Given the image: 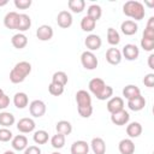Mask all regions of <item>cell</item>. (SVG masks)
Instances as JSON below:
<instances>
[{
	"mask_svg": "<svg viewBox=\"0 0 154 154\" xmlns=\"http://www.w3.org/2000/svg\"><path fill=\"white\" fill-rule=\"evenodd\" d=\"M148 66H149V69L154 70V54H150L148 57Z\"/></svg>",
	"mask_w": 154,
	"mask_h": 154,
	"instance_id": "cell-45",
	"label": "cell"
},
{
	"mask_svg": "<svg viewBox=\"0 0 154 154\" xmlns=\"http://www.w3.org/2000/svg\"><path fill=\"white\" fill-rule=\"evenodd\" d=\"M146 28H149V29H154V17H149L148 19V23H147V26Z\"/></svg>",
	"mask_w": 154,
	"mask_h": 154,
	"instance_id": "cell-46",
	"label": "cell"
},
{
	"mask_svg": "<svg viewBox=\"0 0 154 154\" xmlns=\"http://www.w3.org/2000/svg\"><path fill=\"white\" fill-rule=\"evenodd\" d=\"M112 96H113V88H112L111 85H107V84H106L105 89L101 91V94H100L96 99H97V100H100V101H105V100L111 99Z\"/></svg>",
	"mask_w": 154,
	"mask_h": 154,
	"instance_id": "cell-37",
	"label": "cell"
},
{
	"mask_svg": "<svg viewBox=\"0 0 154 154\" xmlns=\"http://www.w3.org/2000/svg\"><path fill=\"white\" fill-rule=\"evenodd\" d=\"M89 143L83 141V140H78L75 141L71 144V154H88L89 153Z\"/></svg>",
	"mask_w": 154,
	"mask_h": 154,
	"instance_id": "cell-17",
	"label": "cell"
},
{
	"mask_svg": "<svg viewBox=\"0 0 154 154\" xmlns=\"http://www.w3.org/2000/svg\"><path fill=\"white\" fill-rule=\"evenodd\" d=\"M120 30L124 35L126 36H132L137 32L138 30V25L135 20H131V19H128V20H124L122 24H120Z\"/></svg>",
	"mask_w": 154,
	"mask_h": 154,
	"instance_id": "cell-16",
	"label": "cell"
},
{
	"mask_svg": "<svg viewBox=\"0 0 154 154\" xmlns=\"http://www.w3.org/2000/svg\"><path fill=\"white\" fill-rule=\"evenodd\" d=\"M123 57H122V52L116 48V47H111L106 51V60L108 64L111 65H118L120 64Z\"/></svg>",
	"mask_w": 154,
	"mask_h": 154,
	"instance_id": "cell-15",
	"label": "cell"
},
{
	"mask_svg": "<svg viewBox=\"0 0 154 154\" xmlns=\"http://www.w3.org/2000/svg\"><path fill=\"white\" fill-rule=\"evenodd\" d=\"M16 118L11 112H1L0 113V125L2 128H10L14 124Z\"/></svg>",
	"mask_w": 154,
	"mask_h": 154,
	"instance_id": "cell-28",
	"label": "cell"
},
{
	"mask_svg": "<svg viewBox=\"0 0 154 154\" xmlns=\"http://www.w3.org/2000/svg\"><path fill=\"white\" fill-rule=\"evenodd\" d=\"M72 22H73V18H72V14L66 11V10H63L58 13L57 16V23L60 28L63 29H67L72 25Z\"/></svg>",
	"mask_w": 154,
	"mask_h": 154,
	"instance_id": "cell-11",
	"label": "cell"
},
{
	"mask_svg": "<svg viewBox=\"0 0 154 154\" xmlns=\"http://www.w3.org/2000/svg\"><path fill=\"white\" fill-rule=\"evenodd\" d=\"M120 52H122V57H124V58H125L126 60H129V61L136 60V59L138 58V55H140V49H138V47H137L136 45H134V43H128V45H125Z\"/></svg>",
	"mask_w": 154,
	"mask_h": 154,
	"instance_id": "cell-6",
	"label": "cell"
},
{
	"mask_svg": "<svg viewBox=\"0 0 154 154\" xmlns=\"http://www.w3.org/2000/svg\"><path fill=\"white\" fill-rule=\"evenodd\" d=\"M18 23H19V13H17L16 11L7 12L6 16L4 17V25L10 30H17Z\"/></svg>",
	"mask_w": 154,
	"mask_h": 154,
	"instance_id": "cell-10",
	"label": "cell"
},
{
	"mask_svg": "<svg viewBox=\"0 0 154 154\" xmlns=\"http://www.w3.org/2000/svg\"><path fill=\"white\" fill-rule=\"evenodd\" d=\"M87 16L90 17V18H93L95 22H97V20L101 18V16H102V8H101V6H99V5H96V4L90 5V6L88 7Z\"/></svg>",
	"mask_w": 154,
	"mask_h": 154,
	"instance_id": "cell-29",
	"label": "cell"
},
{
	"mask_svg": "<svg viewBox=\"0 0 154 154\" xmlns=\"http://www.w3.org/2000/svg\"><path fill=\"white\" fill-rule=\"evenodd\" d=\"M11 43H12V46H13L14 48L22 49V48H24V47L28 45V37H26L23 32H17V34H14V35L12 36Z\"/></svg>",
	"mask_w": 154,
	"mask_h": 154,
	"instance_id": "cell-24",
	"label": "cell"
},
{
	"mask_svg": "<svg viewBox=\"0 0 154 154\" xmlns=\"http://www.w3.org/2000/svg\"><path fill=\"white\" fill-rule=\"evenodd\" d=\"M13 138V134L8 128H0V142H10Z\"/></svg>",
	"mask_w": 154,
	"mask_h": 154,
	"instance_id": "cell-38",
	"label": "cell"
},
{
	"mask_svg": "<svg viewBox=\"0 0 154 154\" xmlns=\"http://www.w3.org/2000/svg\"><path fill=\"white\" fill-rule=\"evenodd\" d=\"M142 125L138 122H131L126 125V134L129 138H136L142 134Z\"/></svg>",
	"mask_w": 154,
	"mask_h": 154,
	"instance_id": "cell-22",
	"label": "cell"
},
{
	"mask_svg": "<svg viewBox=\"0 0 154 154\" xmlns=\"http://www.w3.org/2000/svg\"><path fill=\"white\" fill-rule=\"evenodd\" d=\"M142 37H143V38H150V40H154V29L146 28L144 31H143Z\"/></svg>",
	"mask_w": 154,
	"mask_h": 154,
	"instance_id": "cell-44",
	"label": "cell"
},
{
	"mask_svg": "<svg viewBox=\"0 0 154 154\" xmlns=\"http://www.w3.org/2000/svg\"><path fill=\"white\" fill-rule=\"evenodd\" d=\"M51 154H61V153H59V152H53V153H51Z\"/></svg>",
	"mask_w": 154,
	"mask_h": 154,
	"instance_id": "cell-50",
	"label": "cell"
},
{
	"mask_svg": "<svg viewBox=\"0 0 154 154\" xmlns=\"http://www.w3.org/2000/svg\"><path fill=\"white\" fill-rule=\"evenodd\" d=\"M31 26V18L29 14L26 13H20L19 14V23H18V28L17 30H19V32H24L26 30H29Z\"/></svg>",
	"mask_w": 154,
	"mask_h": 154,
	"instance_id": "cell-26",
	"label": "cell"
},
{
	"mask_svg": "<svg viewBox=\"0 0 154 154\" xmlns=\"http://www.w3.org/2000/svg\"><path fill=\"white\" fill-rule=\"evenodd\" d=\"M48 91L53 96H60L64 93V87L60 85V84H57V83L51 82V84L48 85Z\"/></svg>",
	"mask_w": 154,
	"mask_h": 154,
	"instance_id": "cell-36",
	"label": "cell"
},
{
	"mask_svg": "<svg viewBox=\"0 0 154 154\" xmlns=\"http://www.w3.org/2000/svg\"><path fill=\"white\" fill-rule=\"evenodd\" d=\"M144 106H146V99L142 95H138L135 99L128 100V107H129V109H131L134 112H138V111L143 109Z\"/></svg>",
	"mask_w": 154,
	"mask_h": 154,
	"instance_id": "cell-20",
	"label": "cell"
},
{
	"mask_svg": "<svg viewBox=\"0 0 154 154\" xmlns=\"http://www.w3.org/2000/svg\"><path fill=\"white\" fill-rule=\"evenodd\" d=\"M7 4H8L7 0H0V7H1V6H5V5H7Z\"/></svg>",
	"mask_w": 154,
	"mask_h": 154,
	"instance_id": "cell-47",
	"label": "cell"
},
{
	"mask_svg": "<svg viewBox=\"0 0 154 154\" xmlns=\"http://www.w3.org/2000/svg\"><path fill=\"white\" fill-rule=\"evenodd\" d=\"M90 148L94 154H105L106 153V143L101 137H94L90 142Z\"/></svg>",
	"mask_w": 154,
	"mask_h": 154,
	"instance_id": "cell-21",
	"label": "cell"
},
{
	"mask_svg": "<svg viewBox=\"0 0 154 154\" xmlns=\"http://www.w3.org/2000/svg\"><path fill=\"white\" fill-rule=\"evenodd\" d=\"M107 42L111 45V46H117L119 42H120V35L119 32L114 29V28H108L107 29Z\"/></svg>",
	"mask_w": 154,
	"mask_h": 154,
	"instance_id": "cell-32",
	"label": "cell"
},
{
	"mask_svg": "<svg viewBox=\"0 0 154 154\" xmlns=\"http://www.w3.org/2000/svg\"><path fill=\"white\" fill-rule=\"evenodd\" d=\"M32 140L36 144H46L49 140V135L46 130H37L32 135Z\"/></svg>",
	"mask_w": 154,
	"mask_h": 154,
	"instance_id": "cell-31",
	"label": "cell"
},
{
	"mask_svg": "<svg viewBox=\"0 0 154 154\" xmlns=\"http://www.w3.org/2000/svg\"><path fill=\"white\" fill-rule=\"evenodd\" d=\"M10 106V97L4 94L2 96H0V109H5Z\"/></svg>",
	"mask_w": 154,
	"mask_h": 154,
	"instance_id": "cell-43",
	"label": "cell"
},
{
	"mask_svg": "<svg viewBox=\"0 0 154 154\" xmlns=\"http://www.w3.org/2000/svg\"><path fill=\"white\" fill-rule=\"evenodd\" d=\"M67 6L73 13H81L85 8V1L84 0H69Z\"/></svg>",
	"mask_w": 154,
	"mask_h": 154,
	"instance_id": "cell-33",
	"label": "cell"
},
{
	"mask_svg": "<svg viewBox=\"0 0 154 154\" xmlns=\"http://www.w3.org/2000/svg\"><path fill=\"white\" fill-rule=\"evenodd\" d=\"M106 106H107V111L112 114L124 109V100L120 96H112L111 99H108Z\"/></svg>",
	"mask_w": 154,
	"mask_h": 154,
	"instance_id": "cell-14",
	"label": "cell"
},
{
	"mask_svg": "<svg viewBox=\"0 0 154 154\" xmlns=\"http://www.w3.org/2000/svg\"><path fill=\"white\" fill-rule=\"evenodd\" d=\"M31 72V64L29 61H19L10 72V81L14 84L22 83Z\"/></svg>",
	"mask_w": 154,
	"mask_h": 154,
	"instance_id": "cell-3",
	"label": "cell"
},
{
	"mask_svg": "<svg viewBox=\"0 0 154 154\" xmlns=\"http://www.w3.org/2000/svg\"><path fill=\"white\" fill-rule=\"evenodd\" d=\"M130 120V114L128 111L125 109H122L119 112H116V113H112L111 114V122L117 125V126H123V125H126Z\"/></svg>",
	"mask_w": 154,
	"mask_h": 154,
	"instance_id": "cell-9",
	"label": "cell"
},
{
	"mask_svg": "<svg viewBox=\"0 0 154 154\" xmlns=\"http://www.w3.org/2000/svg\"><path fill=\"white\" fill-rule=\"evenodd\" d=\"M138 95H141V90L137 85L135 84H128L123 88V96L126 99V100H131V99H135L137 97Z\"/></svg>",
	"mask_w": 154,
	"mask_h": 154,
	"instance_id": "cell-23",
	"label": "cell"
},
{
	"mask_svg": "<svg viewBox=\"0 0 154 154\" xmlns=\"http://www.w3.org/2000/svg\"><path fill=\"white\" fill-rule=\"evenodd\" d=\"M76 102H77V111L82 118H89L93 114V105H91V96L90 93L81 89L76 93Z\"/></svg>",
	"mask_w": 154,
	"mask_h": 154,
	"instance_id": "cell-1",
	"label": "cell"
},
{
	"mask_svg": "<svg viewBox=\"0 0 154 154\" xmlns=\"http://www.w3.org/2000/svg\"><path fill=\"white\" fill-rule=\"evenodd\" d=\"M84 45H85V47L88 48V51L94 52V51L100 49V47H101V45H102V40H101V37H100L99 35H96V34H90V35H88V36L85 37Z\"/></svg>",
	"mask_w": 154,
	"mask_h": 154,
	"instance_id": "cell-12",
	"label": "cell"
},
{
	"mask_svg": "<svg viewBox=\"0 0 154 154\" xmlns=\"http://www.w3.org/2000/svg\"><path fill=\"white\" fill-rule=\"evenodd\" d=\"M52 82L65 87V85L67 84V82H69V77H67V75H66L64 71H57V72H54L53 76H52Z\"/></svg>",
	"mask_w": 154,
	"mask_h": 154,
	"instance_id": "cell-35",
	"label": "cell"
},
{
	"mask_svg": "<svg viewBox=\"0 0 154 154\" xmlns=\"http://www.w3.org/2000/svg\"><path fill=\"white\" fill-rule=\"evenodd\" d=\"M55 130H57L58 134H61V135L66 136V135H70L72 132V125L67 120H59L55 124Z\"/></svg>",
	"mask_w": 154,
	"mask_h": 154,
	"instance_id": "cell-27",
	"label": "cell"
},
{
	"mask_svg": "<svg viewBox=\"0 0 154 154\" xmlns=\"http://www.w3.org/2000/svg\"><path fill=\"white\" fill-rule=\"evenodd\" d=\"M23 154H41V149L37 146H28Z\"/></svg>",
	"mask_w": 154,
	"mask_h": 154,
	"instance_id": "cell-42",
	"label": "cell"
},
{
	"mask_svg": "<svg viewBox=\"0 0 154 154\" xmlns=\"http://www.w3.org/2000/svg\"><path fill=\"white\" fill-rule=\"evenodd\" d=\"M14 6L17 7V8H19V10H26V8H29L30 6H31V4H32V1L31 0H14Z\"/></svg>",
	"mask_w": 154,
	"mask_h": 154,
	"instance_id": "cell-40",
	"label": "cell"
},
{
	"mask_svg": "<svg viewBox=\"0 0 154 154\" xmlns=\"http://www.w3.org/2000/svg\"><path fill=\"white\" fill-rule=\"evenodd\" d=\"M123 13L135 20H141L146 16L144 6L142 2L136 0H129L123 5Z\"/></svg>",
	"mask_w": 154,
	"mask_h": 154,
	"instance_id": "cell-2",
	"label": "cell"
},
{
	"mask_svg": "<svg viewBox=\"0 0 154 154\" xmlns=\"http://www.w3.org/2000/svg\"><path fill=\"white\" fill-rule=\"evenodd\" d=\"M4 154H16L13 150H6V152H4Z\"/></svg>",
	"mask_w": 154,
	"mask_h": 154,
	"instance_id": "cell-48",
	"label": "cell"
},
{
	"mask_svg": "<svg viewBox=\"0 0 154 154\" xmlns=\"http://www.w3.org/2000/svg\"><path fill=\"white\" fill-rule=\"evenodd\" d=\"M36 128V124H35V120L32 118H22L18 120L17 123V129L19 132L22 134H29V132H32Z\"/></svg>",
	"mask_w": 154,
	"mask_h": 154,
	"instance_id": "cell-7",
	"label": "cell"
},
{
	"mask_svg": "<svg viewBox=\"0 0 154 154\" xmlns=\"http://www.w3.org/2000/svg\"><path fill=\"white\" fill-rule=\"evenodd\" d=\"M81 64L85 70H95L99 65V60L93 52L84 51L81 54Z\"/></svg>",
	"mask_w": 154,
	"mask_h": 154,
	"instance_id": "cell-4",
	"label": "cell"
},
{
	"mask_svg": "<svg viewBox=\"0 0 154 154\" xmlns=\"http://www.w3.org/2000/svg\"><path fill=\"white\" fill-rule=\"evenodd\" d=\"M95 26H96V22H95L93 18H90V17H88V16H84V17L81 19V29H82L83 31L90 32V31H93V30L95 29Z\"/></svg>",
	"mask_w": 154,
	"mask_h": 154,
	"instance_id": "cell-30",
	"label": "cell"
},
{
	"mask_svg": "<svg viewBox=\"0 0 154 154\" xmlns=\"http://www.w3.org/2000/svg\"><path fill=\"white\" fill-rule=\"evenodd\" d=\"M4 94H5V93H4V90H2V89H1V88H0V96H2V95H4Z\"/></svg>",
	"mask_w": 154,
	"mask_h": 154,
	"instance_id": "cell-49",
	"label": "cell"
},
{
	"mask_svg": "<svg viewBox=\"0 0 154 154\" xmlns=\"http://www.w3.org/2000/svg\"><path fill=\"white\" fill-rule=\"evenodd\" d=\"M118 149L120 154H134L135 153V143L131 138H123L118 143Z\"/></svg>",
	"mask_w": 154,
	"mask_h": 154,
	"instance_id": "cell-19",
	"label": "cell"
},
{
	"mask_svg": "<svg viewBox=\"0 0 154 154\" xmlns=\"http://www.w3.org/2000/svg\"><path fill=\"white\" fill-rule=\"evenodd\" d=\"M105 87H106L105 81H103L102 78H99V77H95V78L90 79V81H89V84H88L89 91H90L95 97H97V96L101 94V91L105 89Z\"/></svg>",
	"mask_w": 154,
	"mask_h": 154,
	"instance_id": "cell-8",
	"label": "cell"
},
{
	"mask_svg": "<svg viewBox=\"0 0 154 154\" xmlns=\"http://www.w3.org/2000/svg\"><path fill=\"white\" fill-rule=\"evenodd\" d=\"M143 84L148 88H153L154 87V73H147L143 78Z\"/></svg>",
	"mask_w": 154,
	"mask_h": 154,
	"instance_id": "cell-41",
	"label": "cell"
},
{
	"mask_svg": "<svg viewBox=\"0 0 154 154\" xmlns=\"http://www.w3.org/2000/svg\"><path fill=\"white\" fill-rule=\"evenodd\" d=\"M65 141H66V136L58 132L51 137V144L54 149H61L65 146Z\"/></svg>",
	"mask_w": 154,
	"mask_h": 154,
	"instance_id": "cell-34",
	"label": "cell"
},
{
	"mask_svg": "<svg viewBox=\"0 0 154 154\" xmlns=\"http://www.w3.org/2000/svg\"><path fill=\"white\" fill-rule=\"evenodd\" d=\"M13 103H14V106H16L17 108L23 109V108H25V107L28 106V103H29V97H28V95H26L25 93L18 91V93H16L14 96H13Z\"/></svg>",
	"mask_w": 154,
	"mask_h": 154,
	"instance_id": "cell-25",
	"label": "cell"
},
{
	"mask_svg": "<svg viewBox=\"0 0 154 154\" xmlns=\"http://www.w3.org/2000/svg\"><path fill=\"white\" fill-rule=\"evenodd\" d=\"M47 111L46 103L42 100H34L29 105V112L34 118H41Z\"/></svg>",
	"mask_w": 154,
	"mask_h": 154,
	"instance_id": "cell-5",
	"label": "cell"
},
{
	"mask_svg": "<svg viewBox=\"0 0 154 154\" xmlns=\"http://www.w3.org/2000/svg\"><path fill=\"white\" fill-rule=\"evenodd\" d=\"M11 146L17 152L24 150L28 147V138H26V136H24V135L13 136V138L11 140Z\"/></svg>",
	"mask_w": 154,
	"mask_h": 154,
	"instance_id": "cell-18",
	"label": "cell"
},
{
	"mask_svg": "<svg viewBox=\"0 0 154 154\" xmlns=\"http://www.w3.org/2000/svg\"><path fill=\"white\" fill-rule=\"evenodd\" d=\"M53 35H54L53 28L48 24H42L36 30V37L40 41H49L53 37Z\"/></svg>",
	"mask_w": 154,
	"mask_h": 154,
	"instance_id": "cell-13",
	"label": "cell"
},
{
	"mask_svg": "<svg viewBox=\"0 0 154 154\" xmlns=\"http://www.w3.org/2000/svg\"><path fill=\"white\" fill-rule=\"evenodd\" d=\"M141 47L147 51V52H152L154 49V40L150 38H141Z\"/></svg>",
	"mask_w": 154,
	"mask_h": 154,
	"instance_id": "cell-39",
	"label": "cell"
}]
</instances>
